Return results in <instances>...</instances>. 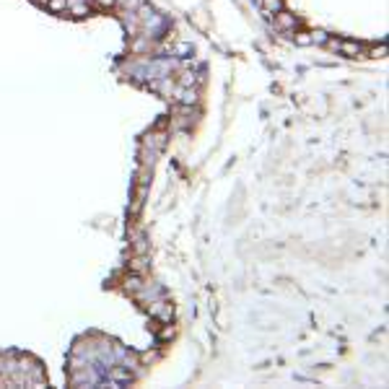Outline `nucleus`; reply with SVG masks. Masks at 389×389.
Listing matches in <instances>:
<instances>
[{"label":"nucleus","instance_id":"nucleus-2","mask_svg":"<svg viewBox=\"0 0 389 389\" xmlns=\"http://www.w3.org/2000/svg\"><path fill=\"white\" fill-rule=\"evenodd\" d=\"M296 16L293 13H288V10H278L275 13V29H280V31H296Z\"/></svg>","mask_w":389,"mask_h":389},{"label":"nucleus","instance_id":"nucleus-5","mask_svg":"<svg viewBox=\"0 0 389 389\" xmlns=\"http://www.w3.org/2000/svg\"><path fill=\"white\" fill-rule=\"evenodd\" d=\"M296 44H299V47H309V44H312V31H296Z\"/></svg>","mask_w":389,"mask_h":389},{"label":"nucleus","instance_id":"nucleus-1","mask_svg":"<svg viewBox=\"0 0 389 389\" xmlns=\"http://www.w3.org/2000/svg\"><path fill=\"white\" fill-rule=\"evenodd\" d=\"M324 44H327L329 50L345 55V57H361V55H363V44L353 42V39H332V37H329Z\"/></svg>","mask_w":389,"mask_h":389},{"label":"nucleus","instance_id":"nucleus-6","mask_svg":"<svg viewBox=\"0 0 389 389\" xmlns=\"http://www.w3.org/2000/svg\"><path fill=\"white\" fill-rule=\"evenodd\" d=\"M329 39L327 31H312V44H324Z\"/></svg>","mask_w":389,"mask_h":389},{"label":"nucleus","instance_id":"nucleus-4","mask_svg":"<svg viewBox=\"0 0 389 389\" xmlns=\"http://www.w3.org/2000/svg\"><path fill=\"white\" fill-rule=\"evenodd\" d=\"M262 10L265 13H278V10H283V0H262Z\"/></svg>","mask_w":389,"mask_h":389},{"label":"nucleus","instance_id":"nucleus-7","mask_svg":"<svg viewBox=\"0 0 389 389\" xmlns=\"http://www.w3.org/2000/svg\"><path fill=\"white\" fill-rule=\"evenodd\" d=\"M94 3H96L99 8H114V3H117V0H94Z\"/></svg>","mask_w":389,"mask_h":389},{"label":"nucleus","instance_id":"nucleus-3","mask_svg":"<svg viewBox=\"0 0 389 389\" xmlns=\"http://www.w3.org/2000/svg\"><path fill=\"white\" fill-rule=\"evenodd\" d=\"M39 3L50 10V13H65L67 10V0H39Z\"/></svg>","mask_w":389,"mask_h":389},{"label":"nucleus","instance_id":"nucleus-8","mask_svg":"<svg viewBox=\"0 0 389 389\" xmlns=\"http://www.w3.org/2000/svg\"><path fill=\"white\" fill-rule=\"evenodd\" d=\"M371 55H374V57H384V55H387V47H384V44H382V47H374Z\"/></svg>","mask_w":389,"mask_h":389}]
</instances>
